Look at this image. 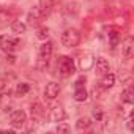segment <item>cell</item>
Segmentation results:
<instances>
[{
    "instance_id": "obj_15",
    "label": "cell",
    "mask_w": 134,
    "mask_h": 134,
    "mask_svg": "<svg viewBox=\"0 0 134 134\" xmlns=\"http://www.w3.org/2000/svg\"><path fill=\"white\" fill-rule=\"evenodd\" d=\"M121 101L126 103V104H132V101H134V90H132V87H126L121 92Z\"/></svg>"
},
{
    "instance_id": "obj_3",
    "label": "cell",
    "mask_w": 134,
    "mask_h": 134,
    "mask_svg": "<svg viewBox=\"0 0 134 134\" xmlns=\"http://www.w3.org/2000/svg\"><path fill=\"white\" fill-rule=\"evenodd\" d=\"M81 43V33L76 29H66L62 33V44L65 47H76Z\"/></svg>"
},
{
    "instance_id": "obj_1",
    "label": "cell",
    "mask_w": 134,
    "mask_h": 134,
    "mask_svg": "<svg viewBox=\"0 0 134 134\" xmlns=\"http://www.w3.org/2000/svg\"><path fill=\"white\" fill-rule=\"evenodd\" d=\"M52 43L51 41H44L41 46H40V51H38V58H36V70L43 71L47 68V65L51 62V57H52Z\"/></svg>"
},
{
    "instance_id": "obj_11",
    "label": "cell",
    "mask_w": 134,
    "mask_h": 134,
    "mask_svg": "<svg viewBox=\"0 0 134 134\" xmlns=\"http://www.w3.org/2000/svg\"><path fill=\"white\" fill-rule=\"evenodd\" d=\"M43 18H44V14L41 13V10H40L38 7H36V8H33V10L29 13V22H30L32 25H36Z\"/></svg>"
},
{
    "instance_id": "obj_24",
    "label": "cell",
    "mask_w": 134,
    "mask_h": 134,
    "mask_svg": "<svg viewBox=\"0 0 134 134\" xmlns=\"http://www.w3.org/2000/svg\"><path fill=\"white\" fill-rule=\"evenodd\" d=\"M5 90H7V81H5V77H0V95Z\"/></svg>"
},
{
    "instance_id": "obj_7",
    "label": "cell",
    "mask_w": 134,
    "mask_h": 134,
    "mask_svg": "<svg viewBox=\"0 0 134 134\" xmlns=\"http://www.w3.org/2000/svg\"><path fill=\"white\" fill-rule=\"evenodd\" d=\"M60 93V84L57 82H49L44 88V98L49 99V101H54Z\"/></svg>"
},
{
    "instance_id": "obj_20",
    "label": "cell",
    "mask_w": 134,
    "mask_h": 134,
    "mask_svg": "<svg viewBox=\"0 0 134 134\" xmlns=\"http://www.w3.org/2000/svg\"><path fill=\"white\" fill-rule=\"evenodd\" d=\"M109 41H110L112 47H115L118 44V33H117V30H110L109 32Z\"/></svg>"
},
{
    "instance_id": "obj_18",
    "label": "cell",
    "mask_w": 134,
    "mask_h": 134,
    "mask_svg": "<svg viewBox=\"0 0 134 134\" xmlns=\"http://www.w3.org/2000/svg\"><path fill=\"white\" fill-rule=\"evenodd\" d=\"M11 30H13V33H24L27 30V25L21 21H13L11 22Z\"/></svg>"
},
{
    "instance_id": "obj_12",
    "label": "cell",
    "mask_w": 134,
    "mask_h": 134,
    "mask_svg": "<svg viewBox=\"0 0 134 134\" xmlns=\"http://www.w3.org/2000/svg\"><path fill=\"white\" fill-rule=\"evenodd\" d=\"M13 22V14L8 10H0V27H8Z\"/></svg>"
},
{
    "instance_id": "obj_5",
    "label": "cell",
    "mask_w": 134,
    "mask_h": 134,
    "mask_svg": "<svg viewBox=\"0 0 134 134\" xmlns=\"http://www.w3.org/2000/svg\"><path fill=\"white\" fill-rule=\"evenodd\" d=\"M10 123L14 129H21L25 123H27V115L24 110H14L10 117Z\"/></svg>"
},
{
    "instance_id": "obj_16",
    "label": "cell",
    "mask_w": 134,
    "mask_h": 134,
    "mask_svg": "<svg viewBox=\"0 0 134 134\" xmlns=\"http://www.w3.org/2000/svg\"><path fill=\"white\" fill-rule=\"evenodd\" d=\"M74 99L76 101H79V103H84L87 98H88V95H87V90H85V87H76V90H74Z\"/></svg>"
},
{
    "instance_id": "obj_13",
    "label": "cell",
    "mask_w": 134,
    "mask_h": 134,
    "mask_svg": "<svg viewBox=\"0 0 134 134\" xmlns=\"http://www.w3.org/2000/svg\"><path fill=\"white\" fill-rule=\"evenodd\" d=\"M93 63H95V58H93V55H92V54H87V55H84V57L81 58V70H82V71H87V70H90Z\"/></svg>"
},
{
    "instance_id": "obj_23",
    "label": "cell",
    "mask_w": 134,
    "mask_h": 134,
    "mask_svg": "<svg viewBox=\"0 0 134 134\" xmlns=\"http://www.w3.org/2000/svg\"><path fill=\"white\" fill-rule=\"evenodd\" d=\"M57 132H70V126L68 125H58L57 126Z\"/></svg>"
},
{
    "instance_id": "obj_17",
    "label": "cell",
    "mask_w": 134,
    "mask_h": 134,
    "mask_svg": "<svg viewBox=\"0 0 134 134\" xmlns=\"http://www.w3.org/2000/svg\"><path fill=\"white\" fill-rule=\"evenodd\" d=\"M30 84H27V82H21V84H18V87H16V96H25L29 92H30Z\"/></svg>"
},
{
    "instance_id": "obj_2",
    "label": "cell",
    "mask_w": 134,
    "mask_h": 134,
    "mask_svg": "<svg viewBox=\"0 0 134 134\" xmlns=\"http://www.w3.org/2000/svg\"><path fill=\"white\" fill-rule=\"evenodd\" d=\"M57 71L60 73L62 77H68L71 74H74L76 71V65H74V60L68 55H62L58 57V62H57Z\"/></svg>"
},
{
    "instance_id": "obj_6",
    "label": "cell",
    "mask_w": 134,
    "mask_h": 134,
    "mask_svg": "<svg viewBox=\"0 0 134 134\" xmlns=\"http://www.w3.org/2000/svg\"><path fill=\"white\" fill-rule=\"evenodd\" d=\"M134 54V40L131 36L125 38V41L121 43V55L125 60H129Z\"/></svg>"
},
{
    "instance_id": "obj_19",
    "label": "cell",
    "mask_w": 134,
    "mask_h": 134,
    "mask_svg": "<svg viewBox=\"0 0 134 134\" xmlns=\"http://www.w3.org/2000/svg\"><path fill=\"white\" fill-rule=\"evenodd\" d=\"M90 125H92V121H90V118H87V117H84V118H79V120L76 121V128H77L79 131H82V129H87Z\"/></svg>"
},
{
    "instance_id": "obj_22",
    "label": "cell",
    "mask_w": 134,
    "mask_h": 134,
    "mask_svg": "<svg viewBox=\"0 0 134 134\" xmlns=\"http://www.w3.org/2000/svg\"><path fill=\"white\" fill-rule=\"evenodd\" d=\"M93 118H95L96 121H101V120H103V110H101L99 107H95V109H93Z\"/></svg>"
},
{
    "instance_id": "obj_10",
    "label": "cell",
    "mask_w": 134,
    "mask_h": 134,
    "mask_svg": "<svg viewBox=\"0 0 134 134\" xmlns=\"http://www.w3.org/2000/svg\"><path fill=\"white\" fill-rule=\"evenodd\" d=\"M114 84H115V76H114L110 71L101 76V81H99V87H101V88H104V90L112 88V87H114Z\"/></svg>"
},
{
    "instance_id": "obj_4",
    "label": "cell",
    "mask_w": 134,
    "mask_h": 134,
    "mask_svg": "<svg viewBox=\"0 0 134 134\" xmlns=\"http://www.w3.org/2000/svg\"><path fill=\"white\" fill-rule=\"evenodd\" d=\"M19 44H21V40L18 36H0V47L7 54L16 51L19 47Z\"/></svg>"
},
{
    "instance_id": "obj_14",
    "label": "cell",
    "mask_w": 134,
    "mask_h": 134,
    "mask_svg": "<svg viewBox=\"0 0 134 134\" xmlns=\"http://www.w3.org/2000/svg\"><path fill=\"white\" fill-rule=\"evenodd\" d=\"M38 8L41 10V13L44 16H47L54 8V0H40V7Z\"/></svg>"
},
{
    "instance_id": "obj_9",
    "label": "cell",
    "mask_w": 134,
    "mask_h": 134,
    "mask_svg": "<svg viewBox=\"0 0 134 134\" xmlns=\"http://www.w3.org/2000/svg\"><path fill=\"white\" fill-rule=\"evenodd\" d=\"M95 70H96V73L99 76H103V74H106V73L110 71V65H109V62L104 57H98L96 63H95Z\"/></svg>"
},
{
    "instance_id": "obj_8",
    "label": "cell",
    "mask_w": 134,
    "mask_h": 134,
    "mask_svg": "<svg viewBox=\"0 0 134 134\" xmlns=\"http://www.w3.org/2000/svg\"><path fill=\"white\" fill-rule=\"evenodd\" d=\"M65 110L62 109V106H54L52 109H51V112H49V120L51 121H54V123H60V121H63L65 120Z\"/></svg>"
},
{
    "instance_id": "obj_25",
    "label": "cell",
    "mask_w": 134,
    "mask_h": 134,
    "mask_svg": "<svg viewBox=\"0 0 134 134\" xmlns=\"http://www.w3.org/2000/svg\"><path fill=\"white\" fill-rule=\"evenodd\" d=\"M32 112H35V114H43V110H41V106H40V104H35V109L32 107Z\"/></svg>"
},
{
    "instance_id": "obj_21",
    "label": "cell",
    "mask_w": 134,
    "mask_h": 134,
    "mask_svg": "<svg viewBox=\"0 0 134 134\" xmlns=\"http://www.w3.org/2000/svg\"><path fill=\"white\" fill-rule=\"evenodd\" d=\"M36 36H38L40 40H47V36H49V29H47V27H41V29L38 30Z\"/></svg>"
}]
</instances>
